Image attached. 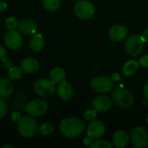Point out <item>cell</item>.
I'll use <instances>...</instances> for the list:
<instances>
[{
    "mask_svg": "<svg viewBox=\"0 0 148 148\" xmlns=\"http://www.w3.org/2000/svg\"><path fill=\"white\" fill-rule=\"evenodd\" d=\"M60 132L67 138H75L81 135L85 130L84 122L78 118H66L60 123Z\"/></svg>",
    "mask_w": 148,
    "mask_h": 148,
    "instance_id": "obj_1",
    "label": "cell"
},
{
    "mask_svg": "<svg viewBox=\"0 0 148 148\" xmlns=\"http://www.w3.org/2000/svg\"><path fill=\"white\" fill-rule=\"evenodd\" d=\"M17 130L21 136L24 138L33 137L37 131V124L36 121L28 115L19 118L17 123Z\"/></svg>",
    "mask_w": 148,
    "mask_h": 148,
    "instance_id": "obj_2",
    "label": "cell"
},
{
    "mask_svg": "<svg viewBox=\"0 0 148 148\" xmlns=\"http://www.w3.org/2000/svg\"><path fill=\"white\" fill-rule=\"evenodd\" d=\"M112 100L118 107L127 108L132 107L134 99L133 95L127 89L121 88H115L112 93Z\"/></svg>",
    "mask_w": 148,
    "mask_h": 148,
    "instance_id": "obj_3",
    "label": "cell"
},
{
    "mask_svg": "<svg viewBox=\"0 0 148 148\" xmlns=\"http://www.w3.org/2000/svg\"><path fill=\"white\" fill-rule=\"evenodd\" d=\"M144 41L139 35H132L126 39L125 48L127 52L132 56H139L144 49Z\"/></svg>",
    "mask_w": 148,
    "mask_h": 148,
    "instance_id": "obj_4",
    "label": "cell"
},
{
    "mask_svg": "<svg viewBox=\"0 0 148 148\" xmlns=\"http://www.w3.org/2000/svg\"><path fill=\"white\" fill-rule=\"evenodd\" d=\"M34 90L36 95L41 97H49L56 92V83H54L50 79H39L34 84Z\"/></svg>",
    "mask_w": 148,
    "mask_h": 148,
    "instance_id": "obj_5",
    "label": "cell"
},
{
    "mask_svg": "<svg viewBox=\"0 0 148 148\" xmlns=\"http://www.w3.org/2000/svg\"><path fill=\"white\" fill-rule=\"evenodd\" d=\"M74 12L81 19H90L95 14V6L90 1L80 0L75 4Z\"/></svg>",
    "mask_w": 148,
    "mask_h": 148,
    "instance_id": "obj_6",
    "label": "cell"
},
{
    "mask_svg": "<svg viewBox=\"0 0 148 148\" xmlns=\"http://www.w3.org/2000/svg\"><path fill=\"white\" fill-rule=\"evenodd\" d=\"M91 88L96 93H109L113 90L114 81L108 76H97L91 81Z\"/></svg>",
    "mask_w": 148,
    "mask_h": 148,
    "instance_id": "obj_7",
    "label": "cell"
},
{
    "mask_svg": "<svg viewBox=\"0 0 148 148\" xmlns=\"http://www.w3.org/2000/svg\"><path fill=\"white\" fill-rule=\"evenodd\" d=\"M48 108H49V105L47 101L42 99L32 100L25 107L26 112L31 116H35V117L43 115L48 111Z\"/></svg>",
    "mask_w": 148,
    "mask_h": 148,
    "instance_id": "obj_8",
    "label": "cell"
},
{
    "mask_svg": "<svg viewBox=\"0 0 148 148\" xmlns=\"http://www.w3.org/2000/svg\"><path fill=\"white\" fill-rule=\"evenodd\" d=\"M131 141L133 146L136 148L147 147L148 134L146 129L142 127H135L131 132Z\"/></svg>",
    "mask_w": 148,
    "mask_h": 148,
    "instance_id": "obj_9",
    "label": "cell"
},
{
    "mask_svg": "<svg viewBox=\"0 0 148 148\" xmlns=\"http://www.w3.org/2000/svg\"><path fill=\"white\" fill-rule=\"evenodd\" d=\"M6 47L10 50H17L23 45V37L21 33L17 30H9L5 33L3 37Z\"/></svg>",
    "mask_w": 148,
    "mask_h": 148,
    "instance_id": "obj_10",
    "label": "cell"
},
{
    "mask_svg": "<svg viewBox=\"0 0 148 148\" xmlns=\"http://www.w3.org/2000/svg\"><path fill=\"white\" fill-rule=\"evenodd\" d=\"M93 108L98 113H105L112 107V101L107 95H99L92 102Z\"/></svg>",
    "mask_w": 148,
    "mask_h": 148,
    "instance_id": "obj_11",
    "label": "cell"
},
{
    "mask_svg": "<svg viewBox=\"0 0 148 148\" xmlns=\"http://www.w3.org/2000/svg\"><path fill=\"white\" fill-rule=\"evenodd\" d=\"M18 31L26 36H33L37 31V24L30 19H22L17 23Z\"/></svg>",
    "mask_w": 148,
    "mask_h": 148,
    "instance_id": "obj_12",
    "label": "cell"
},
{
    "mask_svg": "<svg viewBox=\"0 0 148 148\" xmlns=\"http://www.w3.org/2000/svg\"><path fill=\"white\" fill-rule=\"evenodd\" d=\"M127 33H128V30L124 25L117 24L110 28L108 31V36L112 41L118 42L126 39L127 36Z\"/></svg>",
    "mask_w": 148,
    "mask_h": 148,
    "instance_id": "obj_13",
    "label": "cell"
},
{
    "mask_svg": "<svg viewBox=\"0 0 148 148\" xmlns=\"http://www.w3.org/2000/svg\"><path fill=\"white\" fill-rule=\"evenodd\" d=\"M106 129L102 122L99 121H93L88 127V136L94 140H98L105 134Z\"/></svg>",
    "mask_w": 148,
    "mask_h": 148,
    "instance_id": "obj_14",
    "label": "cell"
},
{
    "mask_svg": "<svg viewBox=\"0 0 148 148\" xmlns=\"http://www.w3.org/2000/svg\"><path fill=\"white\" fill-rule=\"evenodd\" d=\"M56 92H57L58 97L62 101L71 100L74 96V94H75L73 87L69 82H67L65 80L59 83L57 89H56Z\"/></svg>",
    "mask_w": 148,
    "mask_h": 148,
    "instance_id": "obj_15",
    "label": "cell"
},
{
    "mask_svg": "<svg viewBox=\"0 0 148 148\" xmlns=\"http://www.w3.org/2000/svg\"><path fill=\"white\" fill-rule=\"evenodd\" d=\"M21 69L27 74H34L40 69V63L34 57H27L21 62Z\"/></svg>",
    "mask_w": 148,
    "mask_h": 148,
    "instance_id": "obj_16",
    "label": "cell"
},
{
    "mask_svg": "<svg viewBox=\"0 0 148 148\" xmlns=\"http://www.w3.org/2000/svg\"><path fill=\"white\" fill-rule=\"evenodd\" d=\"M14 92V85L10 79H0V97L8 98Z\"/></svg>",
    "mask_w": 148,
    "mask_h": 148,
    "instance_id": "obj_17",
    "label": "cell"
},
{
    "mask_svg": "<svg viewBox=\"0 0 148 148\" xmlns=\"http://www.w3.org/2000/svg\"><path fill=\"white\" fill-rule=\"evenodd\" d=\"M113 146L119 148L125 147L129 142V136L124 131H117L113 135Z\"/></svg>",
    "mask_w": 148,
    "mask_h": 148,
    "instance_id": "obj_18",
    "label": "cell"
},
{
    "mask_svg": "<svg viewBox=\"0 0 148 148\" xmlns=\"http://www.w3.org/2000/svg\"><path fill=\"white\" fill-rule=\"evenodd\" d=\"M45 46V41L41 34H34L29 41V48L34 52H40Z\"/></svg>",
    "mask_w": 148,
    "mask_h": 148,
    "instance_id": "obj_19",
    "label": "cell"
},
{
    "mask_svg": "<svg viewBox=\"0 0 148 148\" xmlns=\"http://www.w3.org/2000/svg\"><path fill=\"white\" fill-rule=\"evenodd\" d=\"M65 77H66V73L64 69L59 67L54 68L49 73V79L54 83H60L63 82L65 80Z\"/></svg>",
    "mask_w": 148,
    "mask_h": 148,
    "instance_id": "obj_20",
    "label": "cell"
},
{
    "mask_svg": "<svg viewBox=\"0 0 148 148\" xmlns=\"http://www.w3.org/2000/svg\"><path fill=\"white\" fill-rule=\"evenodd\" d=\"M139 62H136L135 60H130L128 62H127L122 69V72L124 74V75L126 76H131L134 74H135V72L137 71L138 68H139Z\"/></svg>",
    "mask_w": 148,
    "mask_h": 148,
    "instance_id": "obj_21",
    "label": "cell"
},
{
    "mask_svg": "<svg viewBox=\"0 0 148 148\" xmlns=\"http://www.w3.org/2000/svg\"><path fill=\"white\" fill-rule=\"evenodd\" d=\"M23 69L21 67H10L8 71V76L10 80H19L23 76Z\"/></svg>",
    "mask_w": 148,
    "mask_h": 148,
    "instance_id": "obj_22",
    "label": "cell"
},
{
    "mask_svg": "<svg viewBox=\"0 0 148 148\" xmlns=\"http://www.w3.org/2000/svg\"><path fill=\"white\" fill-rule=\"evenodd\" d=\"M43 7L48 11H56L61 4V0H42Z\"/></svg>",
    "mask_w": 148,
    "mask_h": 148,
    "instance_id": "obj_23",
    "label": "cell"
},
{
    "mask_svg": "<svg viewBox=\"0 0 148 148\" xmlns=\"http://www.w3.org/2000/svg\"><path fill=\"white\" fill-rule=\"evenodd\" d=\"M53 131H54V127L53 125L49 123H45L40 127V134L42 135H44V136L49 135L53 133Z\"/></svg>",
    "mask_w": 148,
    "mask_h": 148,
    "instance_id": "obj_24",
    "label": "cell"
},
{
    "mask_svg": "<svg viewBox=\"0 0 148 148\" xmlns=\"http://www.w3.org/2000/svg\"><path fill=\"white\" fill-rule=\"evenodd\" d=\"M92 148H112L113 144L107 140H96L94 141L93 144L91 145Z\"/></svg>",
    "mask_w": 148,
    "mask_h": 148,
    "instance_id": "obj_25",
    "label": "cell"
},
{
    "mask_svg": "<svg viewBox=\"0 0 148 148\" xmlns=\"http://www.w3.org/2000/svg\"><path fill=\"white\" fill-rule=\"evenodd\" d=\"M17 23L18 22L14 17H9L5 21V26L9 30H13L16 28H17Z\"/></svg>",
    "mask_w": 148,
    "mask_h": 148,
    "instance_id": "obj_26",
    "label": "cell"
},
{
    "mask_svg": "<svg viewBox=\"0 0 148 148\" xmlns=\"http://www.w3.org/2000/svg\"><path fill=\"white\" fill-rule=\"evenodd\" d=\"M8 111L7 102L3 100V98L0 97V119L3 118Z\"/></svg>",
    "mask_w": 148,
    "mask_h": 148,
    "instance_id": "obj_27",
    "label": "cell"
},
{
    "mask_svg": "<svg viewBox=\"0 0 148 148\" xmlns=\"http://www.w3.org/2000/svg\"><path fill=\"white\" fill-rule=\"evenodd\" d=\"M96 111L95 110V109H88V110H87L85 113H84V114H83V116H84V118L87 120V121H95V119H96Z\"/></svg>",
    "mask_w": 148,
    "mask_h": 148,
    "instance_id": "obj_28",
    "label": "cell"
},
{
    "mask_svg": "<svg viewBox=\"0 0 148 148\" xmlns=\"http://www.w3.org/2000/svg\"><path fill=\"white\" fill-rule=\"evenodd\" d=\"M7 57V50L4 47L0 45V62H3Z\"/></svg>",
    "mask_w": 148,
    "mask_h": 148,
    "instance_id": "obj_29",
    "label": "cell"
},
{
    "mask_svg": "<svg viewBox=\"0 0 148 148\" xmlns=\"http://www.w3.org/2000/svg\"><path fill=\"white\" fill-rule=\"evenodd\" d=\"M139 64L144 68H148V55H146V56H143L140 60V62Z\"/></svg>",
    "mask_w": 148,
    "mask_h": 148,
    "instance_id": "obj_30",
    "label": "cell"
},
{
    "mask_svg": "<svg viewBox=\"0 0 148 148\" xmlns=\"http://www.w3.org/2000/svg\"><path fill=\"white\" fill-rule=\"evenodd\" d=\"M94 140V139H92L91 137H89V136H88L87 138H85L84 139V144H85V146H87V147H91V145L93 144V141Z\"/></svg>",
    "mask_w": 148,
    "mask_h": 148,
    "instance_id": "obj_31",
    "label": "cell"
},
{
    "mask_svg": "<svg viewBox=\"0 0 148 148\" xmlns=\"http://www.w3.org/2000/svg\"><path fill=\"white\" fill-rule=\"evenodd\" d=\"M143 41L145 42H147L148 43V28H147L143 32H142V36H141Z\"/></svg>",
    "mask_w": 148,
    "mask_h": 148,
    "instance_id": "obj_32",
    "label": "cell"
},
{
    "mask_svg": "<svg viewBox=\"0 0 148 148\" xmlns=\"http://www.w3.org/2000/svg\"><path fill=\"white\" fill-rule=\"evenodd\" d=\"M143 92H144L145 99L148 101V82L146 83V85H145V87H144V90H143Z\"/></svg>",
    "mask_w": 148,
    "mask_h": 148,
    "instance_id": "obj_33",
    "label": "cell"
},
{
    "mask_svg": "<svg viewBox=\"0 0 148 148\" xmlns=\"http://www.w3.org/2000/svg\"><path fill=\"white\" fill-rule=\"evenodd\" d=\"M7 9V3L0 1V11H4Z\"/></svg>",
    "mask_w": 148,
    "mask_h": 148,
    "instance_id": "obj_34",
    "label": "cell"
},
{
    "mask_svg": "<svg viewBox=\"0 0 148 148\" xmlns=\"http://www.w3.org/2000/svg\"><path fill=\"white\" fill-rule=\"evenodd\" d=\"M2 148H13L12 146H9V145H4V146H3Z\"/></svg>",
    "mask_w": 148,
    "mask_h": 148,
    "instance_id": "obj_35",
    "label": "cell"
},
{
    "mask_svg": "<svg viewBox=\"0 0 148 148\" xmlns=\"http://www.w3.org/2000/svg\"><path fill=\"white\" fill-rule=\"evenodd\" d=\"M147 147H148V145H147Z\"/></svg>",
    "mask_w": 148,
    "mask_h": 148,
    "instance_id": "obj_36",
    "label": "cell"
},
{
    "mask_svg": "<svg viewBox=\"0 0 148 148\" xmlns=\"http://www.w3.org/2000/svg\"><path fill=\"white\" fill-rule=\"evenodd\" d=\"M0 1H2V0H0Z\"/></svg>",
    "mask_w": 148,
    "mask_h": 148,
    "instance_id": "obj_37",
    "label": "cell"
}]
</instances>
